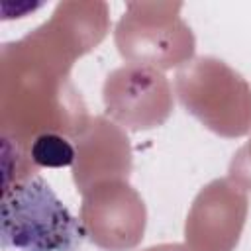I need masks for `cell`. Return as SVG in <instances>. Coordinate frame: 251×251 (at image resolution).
Segmentation results:
<instances>
[{
	"instance_id": "6da1fadb",
	"label": "cell",
	"mask_w": 251,
	"mask_h": 251,
	"mask_svg": "<svg viewBox=\"0 0 251 251\" xmlns=\"http://www.w3.org/2000/svg\"><path fill=\"white\" fill-rule=\"evenodd\" d=\"M82 222L59 200L39 175H25L2 190L0 237L10 251H76Z\"/></svg>"
},
{
	"instance_id": "7a4b0ae2",
	"label": "cell",
	"mask_w": 251,
	"mask_h": 251,
	"mask_svg": "<svg viewBox=\"0 0 251 251\" xmlns=\"http://www.w3.org/2000/svg\"><path fill=\"white\" fill-rule=\"evenodd\" d=\"M31 157L41 167H69L75 161V149L65 137L43 133L33 141Z\"/></svg>"
}]
</instances>
